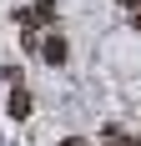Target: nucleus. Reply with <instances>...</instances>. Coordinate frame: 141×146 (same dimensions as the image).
<instances>
[{
  "label": "nucleus",
  "instance_id": "obj_1",
  "mask_svg": "<svg viewBox=\"0 0 141 146\" xmlns=\"http://www.w3.org/2000/svg\"><path fill=\"white\" fill-rule=\"evenodd\" d=\"M35 56H41L45 66H66V56H70V45L61 40V35H45V40H35Z\"/></svg>",
  "mask_w": 141,
  "mask_h": 146
},
{
  "label": "nucleus",
  "instance_id": "obj_2",
  "mask_svg": "<svg viewBox=\"0 0 141 146\" xmlns=\"http://www.w3.org/2000/svg\"><path fill=\"white\" fill-rule=\"evenodd\" d=\"M30 106H35V101H30V91H10V116H15V121H25Z\"/></svg>",
  "mask_w": 141,
  "mask_h": 146
},
{
  "label": "nucleus",
  "instance_id": "obj_3",
  "mask_svg": "<svg viewBox=\"0 0 141 146\" xmlns=\"http://www.w3.org/2000/svg\"><path fill=\"white\" fill-rule=\"evenodd\" d=\"M106 146H141V136H121L116 126H106Z\"/></svg>",
  "mask_w": 141,
  "mask_h": 146
},
{
  "label": "nucleus",
  "instance_id": "obj_4",
  "mask_svg": "<svg viewBox=\"0 0 141 146\" xmlns=\"http://www.w3.org/2000/svg\"><path fill=\"white\" fill-rule=\"evenodd\" d=\"M116 5H121V10H131V15L141 10V0H116Z\"/></svg>",
  "mask_w": 141,
  "mask_h": 146
},
{
  "label": "nucleus",
  "instance_id": "obj_5",
  "mask_svg": "<svg viewBox=\"0 0 141 146\" xmlns=\"http://www.w3.org/2000/svg\"><path fill=\"white\" fill-rule=\"evenodd\" d=\"M61 146H86V136H66V141H61Z\"/></svg>",
  "mask_w": 141,
  "mask_h": 146
},
{
  "label": "nucleus",
  "instance_id": "obj_6",
  "mask_svg": "<svg viewBox=\"0 0 141 146\" xmlns=\"http://www.w3.org/2000/svg\"><path fill=\"white\" fill-rule=\"evenodd\" d=\"M131 30H141V10H136V15H131Z\"/></svg>",
  "mask_w": 141,
  "mask_h": 146
}]
</instances>
